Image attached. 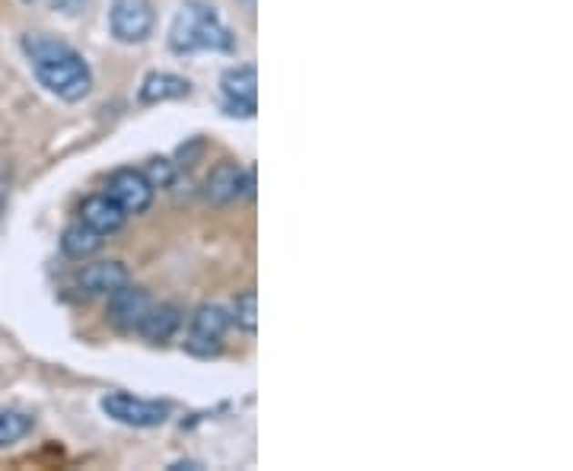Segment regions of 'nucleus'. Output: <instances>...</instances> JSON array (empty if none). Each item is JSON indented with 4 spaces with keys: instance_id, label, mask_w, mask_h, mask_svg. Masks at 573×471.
<instances>
[{
    "instance_id": "1a4fd4ad",
    "label": "nucleus",
    "mask_w": 573,
    "mask_h": 471,
    "mask_svg": "<svg viewBox=\"0 0 573 471\" xmlns=\"http://www.w3.org/2000/svg\"><path fill=\"white\" fill-rule=\"evenodd\" d=\"M153 306V293L144 287H131V281L125 287H118L115 293H108V322L121 332H138V325L144 322L147 309Z\"/></svg>"
},
{
    "instance_id": "4468645a",
    "label": "nucleus",
    "mask_w": 573,
    "mask_h": 471,
    "mask_svg": "<svg viewBox=\"0 0 573 471\" xmlns=\"http://www.w3.org/2000/svg\"><path fill=\"white\" fill-rule=\"evenodd\" d=\"M106 245V236L96 233V230H89L87 223H70L67 230L61 233V251L67 258H74V261H83V258H93L96 251Z\"/></svg>"
},
{
    "instance_id": "9b49d317",
    "label": "nucleus",
    "mask_w": 573,
    "mask_h": 471,
    "mask_svg": "<svg viewBox=\"0 0 573 471\" xmlns=\"http://www.w3.org/2000/svg\"><path fill=\"white\" fill-rule=\"evenodd\" d=\"M191 96V83L179 74H169V70H153V74L144 77L138 89V102L140 106H159V102H176Z\"/></svg>"
},
{
    "instance_id": "f257e3e1",
    "label": "nucleus",
    "mask_w": 573,
    "mask_h": 471,
    "mask_svg": "<svg viewBox=\"0 0 573 471\" xmlns=\"http://www.w3.org/2000/svg\"><path fill=\"white\" fill-rule=\"evenodd\" d=\"M23 55L36 80L61 102H83L93 93V70L77 48L45 32H26Z\"/></svg>"
},
{
    "instance_id": "7ed1b4c3",
    "label": "nucleus",
    "mask_w": 573,
    "mask_h": 471,
    "mask_svg": "<svg viewBox=\"0 0 573 471\" xmlns=\"http://www.w3.org/2000/svg\"><path fill=\"white\" fill-rule=\"evenodd\" d=\"M230 325H233V319H230L227 309L217 306V302H204V306L195 309V315H191V322H189L185 351H189L191 357H201V360L217 357V353L223 351V338H227Z\"/></svg>"
},
{
    "instance_id": "6ab92c4d",
    "label": "nucleus",
    "mask_w": 573,
    "mask_h": 471,
    "mask_svg": "<svg viewBox=\"0 0 573 471\" xmlns=\"http://www.w3.org/2000/svg\"><path fill=\"white\" fill-rule=\"evenodd\" d=\"M198 153H204V140H191V147H182V150H179V159H182V163L179 166H195Z\"/></svg>"
},
{
    "instance_id": "ddd939ff",
    "label": "nucleus",
    "mask_w": 573,
    "mask_h": 471,
    "mask_svg": "<svg viewBox=\"0 0 573 471\" xmlns=\"http://www.w3.org/2000/svg\"><path fill=\"white\" fill-rule=\"evenodd\" d=\"M125 220L128 214L106 195V191H102V195H89L87 201L80 204V223H87L89 230H96V233L102 236L118 233V230L125 227Z\"/></svg>"
},
{
    "instance_id": "2eb2a0df",
    "label": "nucleus",
    "mask_w": 573,
    "mask_h": 471,
    "mask_svg": "<svg viewBox=\"0 0 573 471\" xmlns=\"http://www.w3.org/2000/svg\"><path fill=\"white\" fill-rule=\"evenodd\" d=\"M32 427H36V417L26 415V411H13V408L0 411V449L26 440L32 434Z\"/></svg>"
},
{
    "instance_id": "423d86ee",
    "label": "nucleus",
    "mask_w": 573,
    "mask_h": 471,
    "mask_svg": "<svg viewBox=\"0 0 573 471\" xmlns=\"http://www.w3.org/2000/svg\"><path fill=\"white\" fill-rule=\"evenodd\" d=\"M223 112L230 118H255L259 112V70L255 64H236L220 77Z\"/></svg>"
},
{
    "instance_id": "39448f33",
    "label": "nucleus",
    "mask_w": 573,
    "mask_h": 471,
    "mask_svg": "<svg viewBox=\"0 0 573 471\" xmlns=\"http://www.w3.org/2000/svg\"><path fill=\"white\" fill-rule=\"evenodd\" d=\"M157 10L153 0H112L108 6V32L121 45H140L153 36Z\"/></svg>"
},
{
    "instance_id": "dca6fc26",
    "label": "nucleus",
    "mask_w": 573,
    "mask_h": 471,
    "mask_svg": "<svg viewBox=\"0 0 573 471\" xmlns=\"http://www.w3.org/2000/svg\"><path fill=\"white\" fill-rule=\"evenodd\" d=\"M230 319H233V325H236V328H242L246 334H255V332H259V293H255L252 287L242 290V293L236 296Z\"/></svg>"
},
{
    "instance_id": "9d476101",
    "label": "nucleus",
    "mask_w": 573,
    "mask_h": 471,
    "mask_svg": "<svg viewBox=\"0 0 573 471\" xmlns=\"http://www.w3.org/2000/svg\"><path fill=\"white\" fill-rule=\"evenodd\" d=\"M131 281V271L125 261H93L87 268L77 271V290L87 296H108L118 287Z\"/></svg>"
},
{
    "instance_id": "a211bd4d",
    "label": "nucleus",
    "mask_w": 573,
    "mask_h": 471,
    "mask_svg": "<svg viewBox=\"0 0 573 471\" xmlns=\"http://www.w3.org/2000/svg\"><path fill=\"white\" fill-rule=\"evenodd\" d=\"M87 6V0H51V10L64 13V16H77Z\"/></svg>"
},
{
    "instance_id": "aec40b11",
    "label": "nucleus",
    "mask_w": 573,
    "mask_h": 471,
    "mask_svg": "<svg viewBox=\"0 0 573 471\" xmlns=\"http://www.w3.org/2000/svg\"><path fill=\"white\" fill-rule=\"evenodd\" d=\"M242 6H246V10H255V0H240Z\"/></svg>"
},
{
    "instance_id": "f8f14e48",
    "label": "nucleus",
    "mask_w": 573,
    "mask_h": 471,
    "mask_svg": "<svg viewBox=\"0 0 573 471\" xmlns=\"http://www.w3.org/2000/svg\"><path fill=\"white\" fill-rule=\"evenodd\" d=\"M182 322H185V315L176 302H157L153 300V306L147 309L144 322L138 325V334L150 341V344H166V341L182 328Z\"/></svg>"
},
{
    "instance_id": "f03ea898",
    "label": "nucleus",
    "mask_w": 573,
    "mask_h": 471,
    "mask_svg": "<svg viewBox=\"0 0 573 471\" xmlns=\"http://www.w3.org/2000/svg\"><path fill=\"white\" fill-rule=\"evenodd\" d=\"M169 51L179 57L198 55V51H220V55H233L236 36L227 23L220 19L217 6L208 0H185L176 10L169 26Z\"/></svg>"
},
{
    "instance_id": "20e7f679",
    "label": "nucleus",
    "mask_w": 573,
    "mask_h": 471,
    "mask_svg": "<svg viewBox=\"0 0 573 471\" xmlns=\"http://www.w3.org/2000/svg\"><path fill=\"white\" fill-rule=\"evenodd\" d=\"M99 408L106 417L125 424V427H138V430L159 427V424L169 421V411H172L166 402L138 398V395H131V392H108V395H102Z\"/></svg>"
},
{
    "instance_id": "412c9836",
    "label": "nucleus",
    "mask_w": 573,
    "mask_h": 471,
    "mask_svg": "<svg viewBox=\"0 0 573 471\" xmlns=\"http://www.w3.org/2000/svg\"><path fill=\"white\" fill-rule=\"evenodd\" d=\"M23 4H36V0H23Z\"/></svg>"
},
{
    "instance_id": "f3484780",
    "label": "nucleus",
    "mask_w": 573,
    "mask_h": 471,
    "mask_svg": "<svg viewBox=\"0 0 573 471\" xmlns=\"http://www.w3.org/2000/svg\"><path fill=\"white\" fill-rule=\"evenodd\" d=\"M144 176L153 189H172L179 179V163H172V159H166V157H153L150 163H147Z\"/></svg>"
},
{
    "instance_id": "0eeeda50",
    "label": "nucleus",
    "mask_w": 573,
    "mask_h": 471,
    "mask_svg": "<svg viewBox=\"0 0 573 471\" xmlns=\"http://www.w3.org/2000/svg\"><path fill=\"white\" fill-rule=\"evenodd\" d=\"M252 185H255L252 172L242 169V163H236V159H220V163L208 172V179H204V198H208L210 204H217V208H223V204L240 201L242 195H252Z\"/></svg>"
},
{
    "instance_id": "6e6552de",
    "label": "nucleus",
    "mask_w": 573,
    "mask_h": 471,
    "mask_svg": "<svg viewBox=\"0 0 573 471\" xmlns=\"http://www.w3.org/2000/svg\"><path fill=\"white\" fill-rule=\"evenodd\" d=\"M106 195L131 217V214H144V210H150L157 189L147 182V176L140 169H118L108 176Z\"/></svg>"
}]
</instances>
